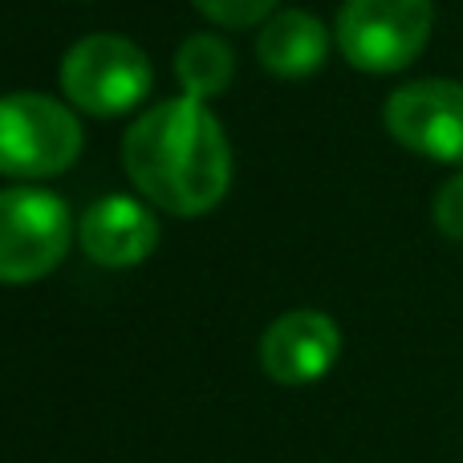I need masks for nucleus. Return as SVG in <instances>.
I'll list each match as a JSON object with an SVG mask.
<instances>
[{"mask_svg": "<svg viewBox=\"0 0 463 463\" xmlns=\"http://www.w3.org/2000/svg\"><path fill=\"white\" fill-rule=\"evenodd\" d=\"M122 167L155 208L171 216H208L228 195L232 146L208 102L179 94L155 102L127 127Z\"/></svg>", "mask_w": 463, "mask_h": 463, "instance_id": "nucleus-1", "label": "nucleus"}, {"mask_svg": "<svg viewBox=\"0 0 463 463\" xmlns=\"http://www.w3.org/2000/svg\"><path fill=\"white\" fill-rule=\"evenodd\" d=\"M81 122L65 102L37 90L0 98V175L49 179L61 175L81 155Z\"/></svg>", "mask_w": 463, "mask_h": 463, "instance_id": "nucleus-2", "label": "nucleus"}, {"mask_svg": "<svg viewBox=\"0 0 463 463\" xmlns=\"http://www.w3.org/2000/svg\"><path fill=\"white\" fill-rule=\"evenodd\" d=\"M431 24V0H345L334 37L354 70L399 73L427 49Z\"/></svg>", "mask_w": 463, "mask_h": 463, "instance_id": "nucleus-3", "label": "nucleus"}, {"mask_svg": "<svg viewBox=\"0 0 463 463\" xmlns=\"http://www.w3.org/2000/svg\"><path fill=\"white\" fill-rule=\"evenodd\" d=\"M151 57L118 33H90L61 61V94L94 118L135 110L151 94Z\"/></svg>", "mask_w": 463, "mask_h": 463, "instance_id": "nucleus-4", "label": "nucleus"}, {"mask_svg": "<svg viewBox=\"0 0 463 463\" xmlns=\"http://www.w3.org/2000/svg\"><path fill=\"white\" fill-rule=\"evenodd\" d=\"M73 240V216L61 195L45 187L0 192V285H29L65 260Z\"/></svg>", "mask_w": 463, "mask_h": 463, "instance_id": "nucleus-5", "label": "nucleus"}, {"mask_svg": "<svg viewBox=\"0 0 463 463\" xmlns=\"http://www.w3.org/2000/svg\"><path fill=\"white\" fill-rule=\"evenodd\" d=\"M383 127L399 146L423 159L463 167V86L423 78L399 86L383 106Z\"/></svg>", "mask_w": 463, "mask_h": 463, "instance_id": "nucleus-6", "label": "nucleus"}, {"mask_svg": "<svg viewBox=\"0 0 463 463\" xmlns=\"http://www.w3.org/2000/svg\"><path fill=\"white\" fill-rule=\"evenodd\" d=\"M337 354H342V329L329 313L317 309L285 313L260 337V366L280 386H305L326 378Z\"/></svg>", "mask_w": 463, "mask_h": 463, "instance_id": "nucleus-7", "label": "nucleus"}, {"mask_svg": "<svg viewBox=\"0 0 463 463\" xmlns=\"http://www.w3.org/2000/svg\"><path fill=\"white\" fill-rule=\"evenodd\" d=\"M78 244L102 269H135L159 244V220L130 195H106L86 208L78 224Z\"/></svg>", "mask_w": 463, "mask_h": 463, "instance_id": "nucleus-8", "label": "nucleus"}, {"mask_svg": "<svg viewBox=\"0 0 463 463\" xmlns=\"http://www.w3.org/2000/svg\"><path fill=\"white\" fill-rule=\"evenodd\" d=\"M329 57V29L305 8L272 13L256 33V61L277 78H309Z\"/></svg>", "mask_w": 463, "mask_h": 463, "instance_id": "nucleus-9", "label": "nucleus"}, {"mask_svg": "<svg viewBox=\"0 0 463 463\" xmlns=\"http://www.w3.org/2000/svg\"><path fill=\"white\" fill-rule=\"evenodd\" d=\"M175 78L187 98L212 102L232 86L236 78V53L224 37L216 33H192L184 45L175 49Z\"/></svg>", "mask_w": 463, "mask_h": 463, "instance_id": "nucleus-10", "label": "nucleus"}, {"mask_svg": "<svg viewBox=\"0 0 463 463\" xmlns=\"http://www.w3.org/2000/svg\"><path fill=\"white\" fill-rule=\"evenodd\" d=\"M212 24H224V29H252L264 24L277 8V0H192Z\"/></svg>", "mask_w": 463, "mask_h": 463, "instance_id": "nucleus-11", "label": "nucleus"}, {"mask_svg": "<svg viewBox=\"0 0 463 463\" xmlns=\"http://www.w3.org/2000/svg\"><path fill=\"white\" fill-rule=\"evenodd\" d=\"M431 216H435V228H439L448 240H463V171L439 187Z\"/></svg>", "mask_w": 463, "mask_h": 463, "instance_id": "nucleus-12", "label": "nucleus"}]
</instances>
